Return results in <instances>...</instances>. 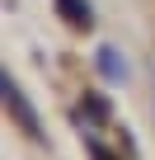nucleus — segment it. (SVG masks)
I'll return each mask as SVG.
<instances>
[{
  "label": "nucleus",
  "instance_id": "f257e3e1",
  "mask_svg": "<svg viewBox=\"0 0 155 160\" xmlns=\"http://www.w3.org/2000/svg\"><path fill=\"white\" fill-rule=\"evenodd\" d=\"M0 90H5V108L14 113V122L33 137V141H47V132H42V122H38V113H33V104L19 94V85H14V75H5V85H0Z\"/></svg>",
  "mask_w": 155,
  "mask_h": 160
},
{
  "label": "nucleus",
  "instance_id": "20e7f679",
  "mask_svg": "<svg viewBox=\"0 0 155 160\" xmlns=\"http://www.w3.org/2000/svg\"><path fill=\"white\" fill-rule=\"evenodd\" d=\"M90 155H94V160H118V155H113V151H104V146H90Z\"/></svg>",
  "mask_w": 155,
  "mask_h": 160
},
{
  "label": "nucleus",
  "instance_id": "7ed1b4c3",
  "mask_svg": "<svg viewBox=\"0 0 155 160\" xmlns=\"http://www.w3.org/2000/svg\"><path fill=\"white\" fill-rule=\"evenodd\" d=\"M99 71H108V80H127V66H122V57H118V47H99Z\"/></svg>",
  "mask_w": 155,
  "mask_h": 160
},
{
  "label": "nucleus",
  "instance_id": "f03ea898",
  "mask_svg": "<svg viewBox=\"0 0 155 160\" xmlns=\"http://www.w3.org/2000/svg\"><path fill=\"white\" fill-rule=\"evenodd\" d=\"M56 10L61 19H70V28H94V10H90V0H56Z\"/></svg>",
  "mask_w": 155,
  "mask_h": 160
}]
</instances>
